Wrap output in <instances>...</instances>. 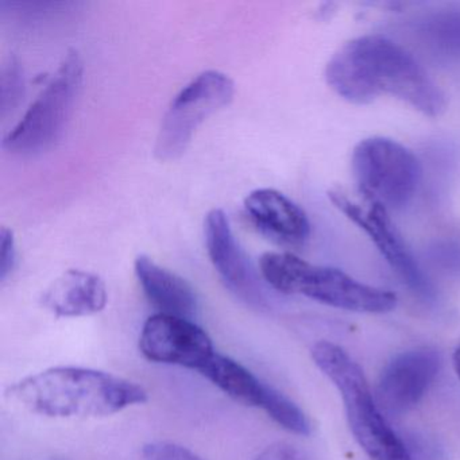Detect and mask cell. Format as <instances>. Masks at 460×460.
<instances>
[{
  "label": "cell",
  "instance_id": "1",
  "mask_svg": "<svg viewBox=\"0 0 460 460\" xmlns=\"http://www.w3.org/2000/svg\"><path fill=\"white\" fill-rule=\"evenodd\" d=\"M328 85L344 101L368 104L384 95L427 117H440L446 93L411 52L387 37L370 34L347 42L328 61Z\"/></svg>",
  "mask_w": 460,
  "mask_h": 460
},
{
  "label": "cell",
  "instance_id": "2",
  "mask_svg": "<svg viewBox=\"0 0 460 460\" xmlns=\"http://www.w3.org/2000/svg\"><path fill=\"white\" fill-rule=\"evenodd\" d=\"M23 408L52 419L111 416L142 405L147 392L136 382L84 367H52L26 376L9 389Z\"/></svg>",
  "mask_w": 460,
  "mask_h": 460
},
{
  "label": "cell",
  "instance_id": "3",
  "mask_svg": "<svg viewBox=\"0 0 460 460\" xmlns=\"http://www.w3.org/2000/svg\"><path fill=\"white\" fill-rule=\"evenodd\" d=\"M260 271L277 292L305 296L332 308L382 314L397 306L395 293L363 284L339 269L312 265L292 252H265Z\"/></svg>",
  "mask_w": 460,
  "mask_h": 460
},
{
  "label": "cell",
  "instance_id": "4",
  "mask_svg": "<svg viewBox=\"0 0 460 460\" xmlns=\"http://www.w3.org/2000/svg\"><path fill=\"white\" fill-rule=\"evenodd\" d=\"M312 359L341 393L347 421L368 460H411L405 444L387 424L362 367L338 344L317 341Z\"/></svg>",
  "mask_w": 460,
  "mask_h": 460
},
{
  "label": "cell",
  "instance_id": "5",
  "mask_svg": "<svg viewBox=\"0 0 460 460\" xmlns=\"http://www.w3.org/2000/svg\"><path fill=\"white\" fill-rule=\"evenodd\" d=\"M82 82V58L69 50L22 119L4 137V149L20 155L50 149L66 130Z\"/></svg>",
  "mask_w": 460,
  "mask_h": 460
},
{
  "label": "cell",
  "instance_id": "6",
  "mask_svg": "<svg viewBox=\"0 0 460 460\" xmlns=\"http://www.w3.org/2000/svg\"><path fill=\"white\" fill-rule=\"evenodd\" d=\"M352 176L368 203L385 209L408 206L421 181V164L408 147L384 137L363 139L352 150Z\"/></svg>",
  "mask_w": 460,
  "mask_h": 460
},
{
  "label": "cell",
  "instance_id": "7",
  "mask_svg": "<svg viewBox=\"0 0 460 460\" xmlns=\"http://www.w3.org/2000/svg\"><path fill=\"white\" fill-rule=\"evenodd\" d=\"M235 85L219 71H206L188 83L169 104L157 139L155 153L158 160L172 161L187 150L199 126L215 112L230 104Z\"/></svg>",
  "mask_w": 460,
  "mask_h": 460
},
{
  "label": "cell",
  "instance_id": "8",
  "mask_svg": "<svg viewBox=\"0 0 460 460\" xmlns=\"http://www.w3.org/2000/svg\"><path fill=\"white\" fill-rule=\"evenodd\" d=\"M330 199L333 206L346 215L347 219L351 220L370 238L384 260L414 295L425 301L435 298L432 282L401 238L387 209L374 203L360 207V204L349 200L341 192H330Z\"/></svg>",
  "mask_w": 460,
  "mask_h": 460
},
{
  "label": "cell",
  "instance_id": "9",
  "mask_svg": "<svg viewBox=\"0 0 460 460\" xmlns=\"http://www.w3.org/2000/svg\"><path fill=\"white\" fill-rule=\"evenodd\" d=\"M146 359L200 371L215 355L208 333L190 319L157 314L150 316L139 336Z\"/></svg>",
  "mask_w": 460,
  "mask_h": 460
},
{
  "label": "cell",
  "instance_id": "10",
  "mask_svg": "<svg viewBox=\"0 0 460 460\" xmlns=\"http://www.w3.org/2000/svg\"><path fill=\"white\" fill-rule=\"evenodd\" d=\"M440 368V354L430 347H417L395 355L379 376L376 403L392 416L408 413L429 392Z\"/></svg>",
  "mask_w": 460,
  "mask_h": 460
},
{
  "label": "cell",
  "instance_id": "11",
  "mask_svg": "<svg viewBox=\"0 0 460 460\" xmlns=\"http://www.w3.org/2000/svg\"><path fill=\"white\" fill-rule=\"evenodd\" d=\"M207 252L226 287L252 306L266 304L262 285L250 258L234 236L227 215L215 208L204 220Z\"/></svg>",
  "mask_w": 460,
  "mask_h": 460
},
{
  "label": "cell",
  "instance_id": "12",
  "mask_svg": "<svg viewBox=\"0 0 460 460\" xmlns=\"http://www.w3.org/2000/svg\"><path fill=\"white\" fill-rule=\"evenodd\" d=\"M244 209L261 233L285 246H303L311 235L304 209L279 190H252L244 199Z\"/></svg>",
  "mask_w": 460,
  "mask_h": 460
},
{
  "label": "cell",
  "instance_id": "13",
  "mask_svg": "<svg viewBox=\"0 0 460 460\" xmlns=\"http://www.w3.org/2000/svg\"><path fill=\"white\" fill-rule=\"evenodd\" d=\"M107 298L106 284L98 274L71 269L44 290L41 304L55 316L82 317L103 311Z\"/></svg>",
  "mask_w": 460,
  "mask_h": 460
},
{
  "label": "cell",
  "instance_id": "14",
  "mask_svg": "<svg viewBox=\"0 0 460 460\" xmlns=\"http://www.w3.org/2000/svg\"><path fill=\"white\" fill-rule=\"evenodd\" d=\"M134 270L145 295L160 314L184 319L196 314L198 296L182 277L161 268L147 255L137 257Z\"/></svg>",
  "mask_w": 460,
  "mask_h": 460
},
{
  "label": "cell",
  "instance_id": "15",
  "mask_svg": "<svg viewBox=\"0 0 460 460\" xmlns=\"http://www.w3.org/2000/svg\"><path fill=\"white\" fill-rule=\"evenodd\" d=\"M199 373L236 402L252 408L262 409L270 389L243 365L217 352Z\"/></svg>",
  "mask_w": 460,
  "mask_h": 460
},
{
  "label": "cell",
  "instance_id": "16",
  "mask_svg": "<svg viewBox=\"0 0 460 460\" xmlns=\"http://www.w3.org/2000/svg\"><path fill=\"white\" fill-rule=\"evenodd\" d=\"M416 37L422 47L438 58H460V10H440L416 23Z\"/></svg>",
  "mask_w": 460,
  "mask_h": 460
},
{
  "label": "cell",
  "instance_id": "17",
  "mask_svg": "<svg viewBox=\"0 0 460 460\" xmlns=\"http://www.w3.org/2000/svg\"><path fill=\"white\" fill-rule=\"evenodd\" d=\"M262 411H266L279 427L289 432L301 436H308L311 433L308 417L301 411L300 406L274 387L270 386L269 389Z\"/></svg>",
  "mask_w": 460,
  "mask_h": 460
},
{
  "label": "cell",
  "instance_id": "18",
  "mask_svg": "<svg viewBox=\"0 0 460 460\" xmlns=\"http://www.w3.org/2000/svg\"><path fill=\"white\" fill-rule=\"evenodd\" d=\"M428 252L436 265L446 271L460 274V235L443 236Z\"/></svg>",
  "mask_w": 460,
  "mask_h": 460
},
{
  "label": "cell",
  "instance_id": "19",
  "mask_svg": "<svg viewBox=\"0 0 460 460\" xmlns=\"http://www.w3.org/2000/svg\"><path fill=\"white\" fill-rule=\"evenodd\" d=\"M144 460H206L195 452L172 441H153L142 447Z\"/></svg>",
  "mask_w": 460,
  "mask_h": 460
},
{
  "label": "cell",
  "instance_id": "20",
  "mask_svg": "<svg viewBox=\"0 0 460 460\" xmlns=\"http://www.w3.org/2000/svg\"><path fill=\"white\" fill-rule=\"evenodd\" d=\"M23 93V75L18 63L10 60L2 72V107L4 111L13 109Z\"/></svg>",
  "mask_w": 460,
  "mask_h": 460
},
{
  "label": "cell",
  "instance_id": "21",
  "mask_svg": "<svg viewBox=\"0 0 460 460\" xmlns=\"http://www.w3.org/2000/svg\"><path fill=\"white\" fill-rule=\"evenodd\" d=\"M17 250H15L14 234L7 227L0 231V279L4 281L12 274L15 266Z\"/></svg>",
  "mask_w": 460,
  "mask_h": 460
},
{
  "label": "cell",
  "instance_id": "22",
  "mask_svg": "<svg viewBox=\"0 0 460 460\" xmlns=\"http://www.w3.org/2000/svg\"><path fill=\"white\" fill-rule=\"evenodd\" d=\"M254 460H306V457L292 444L276 443L261 452Z\"/></svg>",
  "mask_w": 460,
  "mask_h": 460
},
{
  "label": "cell",
  "instance_id": "23",
  "mask_svg": "<svg viewBox=\"0 0 460 460\" xmlns=\"http://www.w3.org/2000/svg\"><path fill=\"white\" fill-rule=\"evenodd\" d=\"M452 363H454L455 373L457 378L460 379V343L455 349L454 355H452Z\"/></svg>",
  "mask_w": 460,
  "mask_h": 460
}]
</instances>
